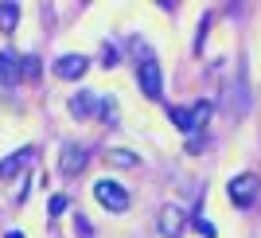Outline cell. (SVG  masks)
Here are the masks:
<instances>
[{
  "instance_id": "cell-1",
  "label": "cell",
  "mask_w": 261,
  "mask_h": 238,
  "mask_svg": "<svg viewBox=\"0 0 261 238\" xmlns=\"http://www.w3.org/2000/svg\"><path fill=\"white\" fill-rule=\"evenodd\" d=\"M211 117H215V102H211V98H199V102H191L187 109H172V121L187 137H199V133L211 125Z\"/></svg>"
},
{
  "instance_id": "cell-2",
  "label": "cell",
  "mask_w": 261,
  "mask_h": 238,
  "mask_svg": "<svg viewBox=\"0 0 261 238\" xmlns=\"http://www.w3.org/2000/svg\"><path fill=\"white\" fill-rule=\"evenodd\" d=\"M94 199H98L106 211H113V215L129 211V203H133V195L121 184H113V180H98V184H94Z\"/></svg>"
},
{
  "instance_id": "cell-3",
  "label": "cell",
  "mask_w": 261,
  "mask_h": 238,
  "mask_svg": "<svg viewBox=\"0 0 261 238\" xmlns=\"http://www.w3.org/2000/svg\"><path fill=\"white\" fill-rule=\"evenodd\" d=\"M257 192H261V180H257L253 172H238V176L226 184V195H230V203H234V207H253Z\"/></svg>"
},
{
  "instance_id": "cell-4",
  "label": "cell",
  "mask_w": 261,
  "mask_h": 238,
  "mask_svg": "<svg viewBox=\"0 0 261 238\" xmlns=\"http://www.w3.org/2000/svg\"><path fill=\"white\" fill-rule=\"evenodd\" d=\"M137 82H141L144 98H152V102H160L164 98V70L156 59H144V63H137Z\"/></svg>"
},
{
  "instance_id": "cell-5",
  "label": "cell",
  "mask_w": 261,
  "mask_h": 238,
  "mask_svg": "<svg viewBox=\"0 0 261 238\" xmlns=\"http://www.w3.org/2000/svg\"><path fill=\"white\" fill-rule=\"evenodd\" d=\"M86 164H90V149H86V145L66 141L63 149H59V176H78Z\"/></svg>"
},
{
  "instance_id": "cell-6",
  "label": "cell",
  "mask_w": 261,
  "mask_h": 238,
  "mask_svg": "<svg viewBox=\"0 0 261 238\" xmlns=\"http://www.w3.org/2000/svg\"><path fill=\"white\" fill-rule=\"evenodd\" d=\"M156 227H160L164 238H179L184 227H187V211H184V207H175V203H164L160 215H156Z\"/></svg>"
},
{
  "instance_id": "cell-7",
  "label": "cell",
  "mask_w": 261,
  "mask_h": 238,
  "mask_svg": "<svg viewBox=\"0 0 261 238\" xmlns=\"http://www.w3.org/2000/svg\"><path fill=\"white\" fill-rule=\"evenodd\" d=\"M51 70L59 78H66V82H74V78H82L90 70V59H86V55H59Z\"/></svg>"
},
{
  "instance_id": "cell-8",
  "label": "cell",
  "mask_w": 261,
  "mask_h": 238,
  "mask_svg": "<svg viewBox=\"0 0 261 238\" xmlns=\"http://www.w3.org/2000/svg\"><path fill=\"white\" fill-rule=\"evenodd\" d=\"M98 113H101V98H98V94L82 90V94H74V98H70V117L90 121V117H98Z\"/></svg>"
},
{
  "instance_id": "cell-9",
  "label": "cell",
  "mask_w": 261,
  "mask_h": 238,
  "mask_svg": "<svg viewBox=\"0 0 261 238\" xmlns=\"http://www.w3.org/2000/svg\"><path fill=\"white\" fill-rule=\"evenodd\" d=\"M32 160H35V145H28V149L12 152V156H4V160H0V180H12V176L23 172V168H28Z\"/></svg>"
},
{
  "instance_id": "cell-10",
  "label": "cell",
  "mask_w": 261,
  "mask_h": 238,
  "mask_svg": "<svg viewBox=\"0 0 261 238\" xmlns=\"http://www.w3.org/2000/svg\"><path fill=\"white\" fill-rule=\"evenodd\" d=\"M20 82V59L12 51H0V86H16Z\"/></svg>"
},
{
  "instance_id": "cell-11",
  "label": "cell",
  "mask_w": 261,
  "mask_h": 238,
  "mask_svg": "<svg viewBox=\"0 0 261 238\" xmlns=\"http://www.w3.org/2000/svg\"><path fill=\"white\" fill-rule=\"evenodd\" d=\"M106 164H109V168H137L141 156L129 152V149H106Z\"/></svg>"
},
{
  "instance_id": "cell-12",
  "label": "cell",
  "mask_w": 261,
  "mask_h": 238,
  "mask_svg": "<svg viewBox=\"0 0 261 238\" xmlns=\"http://www.w3.org/2000/svg\"><path fill=\"white\" fill-rule=\"evenodd\" d=\"M16 23H20V4L4 0L0 4V32H16Z\"/></svg>"
},
{
  "instance_id": "cell-13",
  "label": "cell",
  "mask_w": 261,
  "mask_h": 238,
  "mask_svg": "<svg viewBox=\"0 0 261 238\" xmlns=\"http://www.w3.org/2000/svg\"><path fill=\"white\" fill-rule=\"evenodd\" d=\"M20 78H32V82L39 78V59H35V55H28V59L20 63Z\"/></svg>"
},
{
  "instance_id": "cell-14",
  "label": "cell",
  "mask_w": 261,
  "mask_h": 238,
  "mask_svg": "<svg viewBox=\"0 0 261 238\" xmlns=\"http://www.w3.org/2000/svg\"><path fill=\"white\" fill-rule=\"evenodd\" d=\"M66 207H70V199H66V195H51V203H47V215L51 219H59L66 211Z\"/></svg>"
},
{
  "instance_id": "cell-15",
  "label": "cell",
  "mask_w": 261,
  "mask_h": 238,
  "mask_svg": "<svg viewBox=\"0 0 261 238\" xmlns=\"http://www.w3.org/2000/svg\"><path fill=\"white\" fill-rule=\"evenodd\" d=\"M195 230H199V234H203V238H215V227H211L207 219H199V223H195Z\"/></svg>"
},
{
  "instance_id": "cell-16",
  "label": "cell",
  "mask_w": 261,
  "mask_h": 238,
  "mask_svg": "<svg viewBox=\"0 0 261 238\" xmlns=\"http://www.w3.org/2000/svg\"><path fill=\"white\" fill-rule=\"evenodd\" d=\"M74 227H78V238H90V223L86 219H74Z\"/></svg>"
}]
</instances>
